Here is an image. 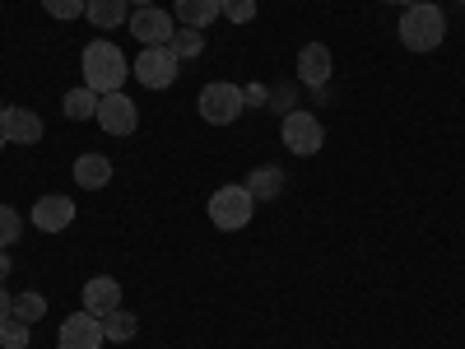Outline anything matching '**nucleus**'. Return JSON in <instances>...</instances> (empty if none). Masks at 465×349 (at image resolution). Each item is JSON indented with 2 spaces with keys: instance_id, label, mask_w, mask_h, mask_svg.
Segmentation results:
<instances>
[{
  "instance_id": "f257e3e1",
  "label": "nucleus",
  "mask_w": 465,
  "mask_h": 349,
  "mask_svg": "<svg viewBox=\"0 0 465 349\" xmlns=\"http://www.w3.org/2000/svg\"><path fill=\"white\" fill-rule=\"evenodd\" d=\"M80 70H84V85H89L94 94H122L126 75H131V61L122 56V47H116V43H107V37H94V43H84Z\"/></svg>"
},
{
  "instance_id": "f03ea898",
  "label": "nucleus",
  "mask_w": 465,
  "mask_h": 349,
  "mask_svg": "<svg viewBox=\"0 0 465 349\" xmlns=\"http://www.w3.org/2000/svg\"><path fill=\"white\" fill-rule=\"evenodd\" d=\"M396 28H401V43L410 52H433V47H442V37H447V15L433 5V0H419V5H405Z\"/></svg>"
},
{
  "instance_id": "7ed1b4c3",
  "label": "nucleus",
  "mask_w": 465,
  "mask_h": 349,
  "mask_svg": "<svg viewBox=\"0 0 465 349\" xmlns=\"http://www.w3.org/2000/svg\"><path fill=\"white\" fill-rule=\"evenodd\" d=\"M196 107H201V116H205L210 126H232L247 112V89H238L232 80H214V85L201 89Z\"/></svg>"
},
{
  "instance_id": "20e7f679",
  "label": "nucleus",
  "mask_w": 465,
  "mask_h": 349,
  "mask_svg": "<svg viewBox=\"0 0 465 349\" xmlns=\"http://www.w3.org/2000/svg\"><path fill=\"white\" fill-rule=\"evenodd\" d=\"M252 210H256V201H252L247 186H219L214 196H210V224H214L219 233L247 228V224H252Z\"/></svg>"
},
{
  "instance_id": "39448f33",
  "label": "nucleus",
  "mask_w": 465,
  "mask_h": 349,
  "mask_svg": "<svg viewBox=\"0 0 465 349\" xmlns=\"http://www.w3.org/2000/svg\"><path fill=\"white\" fill-rule=\"evenodd\" d=\"M280 140H284L289 154H298V159H312V154H322V145H326V126L312 112H289L284 126H280Z\"/></svg>"
},
{
  "instance_id": "423d86ee",
  "label": "nucleus",
  "mask_w": 465,
  "mask_h": 349,
  "mask_svg": "<svg viewBox=\"0 0 465 349\" xmlns=\"http://www.w3.org/2000/svg\"><path fill=\"white\" fill-rule=\"evenodd\" d=\"M177 70H182V61H177L173 43H168V47H144V52L131 61V75H135L144 89H168V85L177 80Z\"/></svg>"
},
{
  "instance_id": "0eeeda50",
  "label": "nucleus",
  "mask_w": 465,
  "mask_h": 349,
  "mask_svg": "<svg viewBox=\"0 0 465 349\" xmlns=\"http://www.w3.org/2000/svg\"><path fill=\"white\" fill-rule=\"evenodd\" d=\"M98 126H103L107 135H116V140L135 135L140 112H135V103L126 98V89H122V94H103V98H98Z\"/></svg>"
},
{
  "instance_id": "6e6552de",
  "label": "nucleus",
  "mask_w": 465,
  "mask_h": 349,
  "mask_svg": "<svg viewBox=\"0 0 465 349\" xmlns=\"http://www.w3.org/2000/svg\"><path fill=\"white\" fill-rule=\"evenodd\" d=\"M126 24H131V33L140 37L144 47H168L173 37H177V24H173V15H168L163 5H144V10H135Z\"/></svg>"
},
{
  "instance_id": "1a4fd4ad",
  "label": "nucleus",
  "mask_w": 465,
  "mask_h": 349,
  "mask_svg": "<svg viewBox=\"0 0 465 349\" xmlns=\"http://www.w3.org/2000/svg\"><path fill=\"white\" fill-rule=\"evenodd\" d=\"M103 317H94V313H74V317H65L61 322V335H56V349H103Z\"/></svg>"
},
{
  "instance_id": "9d476101",
  "label": "nucleus",
  "mask_w": 465,
  "mask_h": 349,
  "mask_svg": "<svg viewBox=\"0 0 465 349\" xmlns=\"http://www.w3.org/2000/svg\"><path fill=\"white\" fill-rule=\"evenodd\" d=\"M0 135H5L10 145H37L43 140V116L28 112V107H5V116H0Z\"/></svg>"
},
{
  "instance_id": "9b49d317",
  "label": "nucleus",
  "mask_w": 465,
  "mask_h": 349,
  "mask_svg": "<svg viewBox=\"0 0 465 349\" xmlns=\"http://www.w3.org/2000/svg\"><path fill=\"white\" fill-rule=\"evenodd\" d=\"M298 80L307 89H326V80H331V47L326 43H307L298 52Z\"/></svg>"
},
{
  "instance_id": "f8f14e48",
  "label": "nucleus",
  "mask_w": 465,
  "mask_h": 349,
  "mask_svg": "<svg viewBox=\"0 0 465 349\" xmlns=\"http://www.w3.org/2000/svg\"><path fill=\"white\" fill-rule=\"evenodd\" d=\"M74 224V201L70 196H43L33 205V228H43V233H61Z\"/></svg>"
},
{
  "instance_id": "ddd939ff",
  "label": "nucleus",
  "mask_w": 465,
  "mask_h": 349,
  "mask_svg": "<svg viewBox=\"0 0 465 349\" xmlns=\"http://www.w3.org/2000/svg\"><path fill=\"white\" fill-rule=\"evenodd\" d=\"M116 307H122V284H116L112 275H94L84 284V313L107 317V313H116Z\"/></svg>"
},
{
  "instance_id": "4468645a",
  "label": "nucleus",
  "mask_w": 465,
  "mask_h": 349,
  "mask_svg": "<svg viewBox=\"0 0 465 349\" xmlns=\"http://www.w3.org/2000/svg\"><path fill=\"white\" fill-rule=\"evenodd\" d=\"M74 182L84 191H103L112 182V159H103V154H80V159H74Z\"/></svg>"
},
{
  "instance_id": "2eb2a0df",
  "label": "nucleus",
  "mask_w": 465,
  "mask_h": 349,
  "mask_svg": "<svg viewBox=\"0 0 465 349\" xmlns=\"http://www.w3.org/2000/svg\"><path fill=\"white\" fill-rule=\"evenodd\" d=\"M84 19H89L94 28H122V24L131 19V0H89Z\"/></svg>"
},
{
  "instance_id": "dca6fc26",
  "label": "nucleus",
  "mask_w": 465,
  "mask_h": 349,
  "mask_svg": "<svg viewBox=\"0 0 465 349\" xmlns=\"http://www.w3.org/2000/svg\"><path fill=\"white\" fill-rule=\"evenodd\" d=\"M219 19V0H177V24L182 28H210Z\"/></svg>"
},
{
  "instance_id": "f3484780",
  "label": "nucleus",
  "mask_w": 465,
  "mask_h": 349,
  "mask_svg": "<svg viewBox=\"0 0 465 349\" xmlns=\"http://www.w3.org/2000/svg\"><path fill=\"white\" fill-rule=\"evenodd\" d=\"M98 98H103V94H94L89 85H80V89H70V94L61 98V112L70 116V122H89V116H98Z\"/></svg>"
},
{
  "instance_id": "a211bd4d",
  "label": "nucleus",
  "mask_w": 465,
  "mask_h": 349,
  "mask_svg": "<svg viewBox=\"0 0 465 349\" xmlns=\"http://www.w3.org/2000/svg\"><path fill=\"white\" fill-rule=\"evenodd\" d=\"M242 186L252 191V201H270V196H280V191H284V173L280 168H256Z\"/></svg>"
},
{
  "instance_id": "6ab92c4d",
  "label": "nucleus",
  "mask_w": 465,
  "mask_h": 349,
  "mask_svg": "<svg viewBox=\"0 0 465 349\" xmlns=\"http://www.w3.org/2000/svg\"><path fill=\"white\" fill-rule=\"evenodd\" d=\"M135 331H140V322H135V313H126V307H116V313H107L103 317V335L107 340H135Z\"/></svg>"
},
{
  "instance_id": "aec40b11",
  "label": "nucleus",
  "mask_w": 465,
  "mask_h": 349,
  "mask_svg": "<svg viewBox=\"0 0 465 349\" xmlns=\"http://www.w3.org/2000/svg\"><path fill=\"white\" fill-rule=\"evenodd\" d=\"M10 317H15V322H28V326L43 322V317H47V298H43V294H15Z\"/></svg>"
},
{
  "instance_id": "412c9836",
  "label": "nucleus",
  "mask_w": 465,
  "mask_h": 349,
  "mask_svg": "<svg viewBox=\"0 0 465 349\" xmlns=\"http://www.w3.org/2000/svg\"><path fill=\"white\" fill-rule=\"evenodd\" d=\"M173 52H177V61H196V56L205 52V33H201V28H177Z\"/></svg>"
},
{
  "instance_id": "4be33fe9",
  "label": "nucleus",
  "mask_w": 465,
  "mask_h": 349,
  "mask_svg": "<svg viewBox=\"0 0 465 349\" xmlns=\"http://www.w3.org/2000/svg\"><path fill=\"white\" fill-rule=\"evenodd\" d=\"M24 233V214L15 205H0V247H15Z\"/></svg>"
},
{
  "instance_id": "5701e85b",
  "label": "nucleus",
  "mask_w": 465,
  "mask_h": 349,
  "mask_svg": "<svg viewBox=\"0 0 465 349\" xmlns=\"http://www.w3.org/2000/svg\"><path fill=\"white\" fill-rule=\"evenodd\" d=\"M28 340H33V326L28 322H5V326H0V344H5V349H28Z\"/></svg>"
},
{
  "instance_id": "b1692460",
  "label": "nucleus",
  "mask_w": 465,
  "mask_h": 349,
  "mask_svg": "<svg viewBox=\"0 0 465 349\" xmlns=\"http://www.w3.org/2000/svg\"><path fill=\"white\" fill-rule=\"evenodd\" d=\"M219 15L228 24H252L256 19V0H219Z\"/></svg>"
},
{
  "instance_id": "393cba45",
  "label": "nucleus",
  "mask_w": 465,
  "mask_h": 349,
  "mask_svg": "<svg viewBox=\"0 0 465 349\" xmlns=\"http://www.w3.org/2000/svg\"><path fill=\"white\" fill-rule=\"evenodd\" d=\"M84 5H89V0H43V10H47L52 19H80Z\"/></svg>"
},
{
  "instance_id": "a878e982",
  "label": "nucleus",
  "mask_w": 465,
  "mask_h": 349,
  "mask_svg": "<svg viewBox=\"0 0 465 349\" xmlns=\"http://www.w3.org/2000/svg\"><path fill=\"white\" fill-rule=\"evenodd\" d=\"M10 307H15V298H10V289H0V326L10 322Z\"/></svg>"
},
{
  "instance_id": "bb28decb",
  "label": "nucleus",
  "mask_w": 465,
  "mask_h": 349,
  "mask_svg": "<svg viewBox=\"0 0 465 349\" xmlns=\"http://www.w3.org/2000/svg\"><path fill=\"white\" fill-rule=\"evenodd\" d=\"M10 280V247H0V284Z\"/></svg>"
},
{
  "instance_id": "cd10ccee",
  "label": "nucleus",
  "mask_w": 465,
  "mask_h": 349,
  "mask_svg": "<svg viewBox=\"0 0 465 349\" xmlns=\"http://www.w3.org/2000/svg\"><path fill=\"white\" fill-rule=\"evenodd\" d=\"M131 5H135V10H144V5H159V0H131Z\"/></svg>"
},
{
  "instance_id": "c85d7f7f",
  "label": "nucleus",
  "mask_w": 465,
  "mask_h": 349,
  "mask_svg": "<svg viewBox=\"0 0 465 349\" xmlns=\"http://www.w3.org/2000/svg\"><path fill=\"white\" fill-rule=\"evenodd\" d=\"M391 5H419V0H391Z\"/></svg>"
},
{
  "instance_id": "c756f323",
  "label": "nucleus",
  "mask_w": 465,
  "mask_h": 349,
  "mask_svg": "<svg viewBox=\"0 0 465 349\" xmlns=\"http://www.w3.org/2000/svg\"><path fill=\"white\" fill-rule=\"evenodd\" d=\"M0 116H5V103H0Z\"/></svg>"
},
{
  "instance_id": "7c9ffc66",
  "label": "nucleus",
  "mask_w": 465,
  "mask_h": 349,
  "mask_svg": "<svg viewBox=\"0 0 465 349\" xmlns=\"http://www.w3.org/2000/svg\"><path fill=\"white\" fill-rule=\"evenodd\" d=\"M0 149H5V135H0Z\"/></svg>"
}]
</instances>
